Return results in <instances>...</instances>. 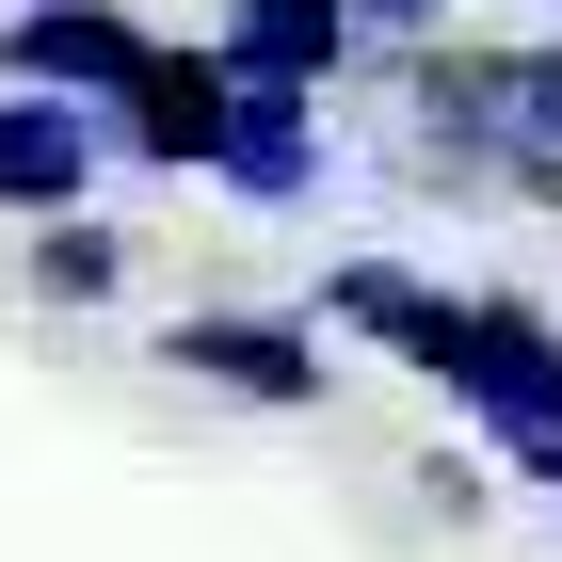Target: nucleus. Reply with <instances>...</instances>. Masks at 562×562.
Here are the masks:
<instances>
[{
  "instance_id": "1",
  "label": "nucleus",
  "mask_w": 562,
  "mask_h": 562,
  "mask_svg": "<svg viewBox=\"0 0 562 562\" xmlns=\"http://www.w3.org/2000/svg\"><path fill=\"white\" fill-rule=\"evenodd\" d=\"M434 370H450L482 418L515 434V450H547V434H562V353H547V322H530V305H467Z\"/></svg>"
},
{
  "instance_id": "2",
  "label": "nucleus",
  "mask_w": 562,
  "mask_h": 562,
  "mask_svg": "<svg viewBox=\"0 0 562 562\" xmlns=\"http://www.w3.org/2000/svg\"><path fill=\"white\" fill-rule=\"evenodd\" d=\"M161 353L193 386H241V402H322V353H305L290 322H177Z\"/></svg>"
},
{
  "instance_id": "3",
  "label": "nucleus",
  "mask_w": 562,
  "mask_h": 562,
  "mask_svg": "<svg viewBox=\"0 0 562 562\" xmlns=\"http://www.w3.org/2000/svg\"><path fill=\"white\" fill-rule=\"evenodd\" d=\"M81 177H97V130L81 113H65V97H16V113H0V210H81Z\"/></svg>"
},
{
  "instance_id": "4",
  "label": "nucleus",
  "mask_w": 562,
  "mask_h": 562,
  "mask_svg": "<svg viewBox=\"0 0 562 562\" xmlns=\"http://www.w3.org/2000/svg\"><path fill=\"white\" fill-rule=\"evenodd\" d=\"M241 97H305L322 65H338V0H241V33L210 48Z\"/></svg>"
},
{
  "instance_id": "5",
  "label": "nucleus",
  "mask_w": 562,
  "mask_h": 562,
  "mask_svg": "<svg viewBox=\"0 0 562 562\" xmlns=\"http://www.w3.org/2000/svg\"><path fill=\"white\" fill-rule=\"evenodd\" d=\"M16 81H145V48L113 33V16H97V0H33V33H16Z\"/></svg>"
},
{
  "instance_id": "6",
  "label": "nucleus",
  "mask_w": 562,
  "mask_h": 562,
  "mask_svg": "<svg viewBox=\"0 0 562 562\" xmlns=\"http://www.w3.org/2000/svg\"><path fill=\"white\" fill-rule=\"evenodd\" d=\"M145 145H161V161H225V113H241V81H225V65H145Z\"/></svg>"
},
{
  "instance_id": "7",
  "label": "nucleus",
  "mask_w": 562,
  "mask_h": 562,
  "mask_svg": "<svg viewBox=\"0 0 562 562\" xmlns=\"http://www.w3.org/2000/svg\"><path fill=\"white\" fill-rule=\"evenodd\" d=\"M338 322H370V338H402L434 370V353H450V322H467V305H434L418 273H338Z\"/></svg>"
},
{
  "instance_id": "8",
  "label": "nucleus",
  "mask_w": 562,
  "mask_h": 562,
  "mask_svg": "<svg viewBox=\"0 0 562 562\" xmlns=\"http://www.w3.org/2000/svg\"><path fill=\"white\" fill-rule=\"evenodd\" d=\"M33 290H113V241H81V225H48V241H33Z\"/></svg>"
},
{
  "instance_id": "9",
  "label": "nucleus",
  "mask_w": 562,
  "mask_h": 562,
  "mask_svg": "<svg viewBox=\"0 0 562 562\" xmlns=\"http://www.w3.org/2000/svg\"><path fill=\"white\" fill-rule=\"evenodd\" d=\"M338 16H434V0H338Z\"/></svg>"
}]
</instances>
